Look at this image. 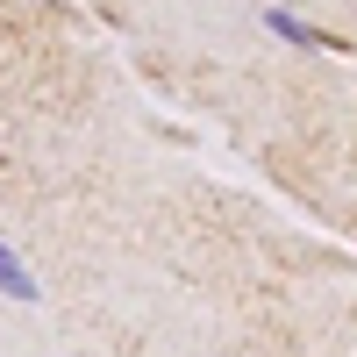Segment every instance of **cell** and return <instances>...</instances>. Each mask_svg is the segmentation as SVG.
<instances>
[{
  "label": "cell",
  "mask_w": 357,
  "mask_h": 357,
  "mask_svg": "<svg viewBox=\"0 0 357 357\" xmlns=\"http://www.w3.org/2000/svg\"><path fill=\"white\" fill-rule=\"evenodd\" d=\"M264 29H272L279 43H293V50H350L343 36H329V29H314V22L286 15V8H264Z\"/></svg>",
  "instance_id": "obj_1"
},
{
  "label": "cell",
  "mask_w": 357,
  "mask_h": 357,
  "mask_svg": "<svg viewBox=\"0 0 357 357\" xmlns=\"http://www.w3.org/2000/svg\"><path fill=\"white\" fill-rule=\"evenodd\" d=\"M0 293H8V301H36V279H29V264L0 243Z\"/></svg>",
  "instance_id": "obj_2"
}]
</instances>
